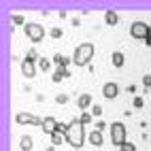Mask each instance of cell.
Wrapping results in <instances>:
<instances>
[{
    "label": "cell",
    "mask_w": 151,
    "mask_h": 151,
    "mask_svg": "<svg viewBox=\"0 0 151 151\" xmlns=\"http://www.w3.org/2000/svg\"><path fill=\"white\" fill-rule=\"evenodd\" d=\"M66 143L73 147V149L83 147V143H85V128H83V124H81V119H73V122L68 124Z\"/></svg>",
    "instance_id": "6da1fadb"
},
{
    "label": "cell",
    "mask_w": 151,
    "mask_h": 151,
    "mask_svg": "<svg viewBox=\"0 0 151 151\" xmlns=\"http://www.w3.org/2000/svg\"><path fill=\"white\" fill-rule=\"evenodd\" d=\"M94 45L92 43H83V45H79L75 49V55H73V64L75 66H87L89 62H92V58H94Z\"/></svg>",
    "instance_id": "7a4b0ae2"
},
{
    "label": "cell",
    "mask_w": 151,
    "mask_h": 151,
    "mask_svg": "<svg viewBox=\"0 0 151 151\" xmlns=\"http://www.w3.org/2000/svg\"><path fill=\"white\" fill-rule=\"evenodd\" d=\"M111 143L115 147H122L126 143V126L122 122H113L111 124Z\"/></svg>",
    "instance_id": "3957f363"
},
{
    "label": "cell",
    "mask_w": 151,
    "mask_h": 151,
    "mask_svg": "<svg viewBox=\"0 0 151 151\" xmlns=\"http://www.w3.org/2000/svg\"><path fill=\"white\" fill-rule=\"evenodd\" d=\"M130 34H132V38H136V41H147L151 36V30H149V26L145 22H132Z\"/></svg>",
    "instance_id": "277c9868"
},
{
    "label": "cell",
    "mask_w": 151,
    "mask_h": 151,
    "mask_svg": "<svg viewBox=\"0 0 151 151\" xmlns=\"http://www.w3.org/2000/svg\"><path fill=\"white\" fill-rule=\"evenodd\" d=\"M26 36L30 38L32 43H41L43 38H45V28L41 24H26Z\"/></svg>",
    "instance_id": "5b68a950"
},
{
    "label": "cell",
    "mask_w": 151,
    "mask_h": 151,
    "mask_svg": "<svg viewBox=\"0 0 151 151\" xmlns=\"http://www.w3.org/2000/svg\"><path fill=\"white\" fill-rule=\"evenodd\" d=\"M15 122L22 124V126H43V119H41V117L30 115V113H17Z\"/></svg>",
    "instance_id": "8992f818"
},
{
    "label": "cell",
    "mask_w": 151,
    "mask_h": 151,
    "mask_svg": "<svg viewBox=\"0 0 151 151\" xmlns=\"http://www.w3.org/2000/svg\"><path fill=\"white\" fill-rule=\"evenodd\" d=\"M22 75H24L26 79H32V77L36 75V62L24 58V60H22Z\"/></svg>",
    "instance_id": "52a82bcc"
},
{
    "label": "cell",
    "mask_w": 151,
    "mask_h": 151,
    "mask_svg": "<svg viewBox=\"0 0 151 151\" xmlns=\"http://www.w3.org/2000/svg\"><path fill=\"white\" fill-rule=\"evenodd\" d=\"M117 94H119V85H117V83H113V81L104 83V87H102V96H104L106 100L117 98Z\"/></svg>",
    "instance_id": "ba28073f"
},
{
    "label": "cell",
    "mask_w": 151,
    "mask_h": 151,
    "mask_svg": "<svg viewBox=\"0 0 151 151\" xmlns=\"http://www.w3.org/2000/svg\"><path fill=\"white\" fill-rule=\"evenodd\" d=\"M55 126H58V122H55L53 117H45L41 128H43V132H45V134H49V136H51V134L55 132Z\"/></svg>",
    "instance_id": "9c48e42d"
},
{
    "label": "cell",
    "mask_w": 151,
    "mask_h": 151,
    "mask_svg": "<svg viewBox=\"0 0 151 151\" xmlns=\"http://www.w3.org/2000/svg\"><path fill=\"white\" fill-rule=\"evenodd\" d=\"M77 104H79V109L85 113V111L89 109V104H92V96H89V94H81V96H79V100H77Z\"/></svg>",
    "instance_id": "30bf717a"
},
{
    "label": "cell",
    "mask_w": 151,
    "mask_h": 151,
    "mask_svg": "<svg viewBox=\"0 0 151 151\" xmlns=\"http://www.w3.org/2000/svg\"><path fill=\"white\" fill-rule=\"evenodd\" d=\"M19 147H22V151H30V149L34 147V140H32V136L24 134L22 138H19Z\"/></svg>",
    "instance_id": "8fae6325"
},
{
    "label": "cell",
    "mask_w": 151,
    "mask_h": 151,
    "mask_svg": "<svg viewBox=\"0 0 151 151\" xmlns=\"http://www.w3.org/2000/svg\"><path fill=\"white\" fill-rule=\"evenodd\" d=\"M89 143H92L94 147H100V145L104 143V138H102V132H98V130L89 132Z\"/></svg>",
    "instance_id": "7c38bea8"
},
{
    "label": "cell",
    "mask_w": 151,
    "mask_h": 151,
    "mask_svg": "<svg viewBox=\"0 0 151 151\" xmlns=\"http://www.w3.org/2000/svg\"><path fill=\"white\" fill-rule=\"evenodd\" d=\"M111 60H113V66H115V68H122V66H124V62H126V55H124L122 51H113Z\"/></svg>",
    "instance_id": "4fadbf2b"
},
{
    "label": "cell",
    "mask_w": 151,
    "mask_h": 151,
    "mask_svg": "<svg viewBox=\"0 0 151 151\" xmlns=\"http://www.w3.org/2000/svg\"><path fill=\"white\" fill-rule=\"evenodd\" d=\"M53 62H55V66H68L70 62H73V58L62 55V53H55V55H53Z\"/></svg>",
    "instance_id": "5bb4252c"
},
{
    "label": "cell",
    "mask_w": 151,
    "mask_h": 151,
    "mask_svg": "<svg viewBox=\"0 0 151 151\" xmlns=\"http://www.w3.org/2000/svg\"><path fill=\"white\" fill-rule=\"evenodd\" d=\"M104 22H106V26H117L119 15H117L115 11H106V13H104Z\"/></svg>",
    "instance_id": "9a60e30c"
},
{
    "label": "cell",
    "mask_w": 151,
    "mask_h": 151,
    "mask_svg": "<svg viewBox=\"0 0 151 151\" xmlns=\"http://www.w3.org/2000/svg\"><path fill=\"white\" fill-rule=\"evenodd\" d=\"M62 143H66V134L64 132H53L51 134V145L58 147V145H62Z\"/></svg>",
    "instance_id": "2e32d148"
},
{
    "label": "cell",
    "mask_w": 151,
    "mask_h": 151,
    "mask_svg": "<svg viewBox=\"0 0 151 151\" xmlns=\"http://www.w3.org/2000/svg\"><path fill=\"white\" fill-rule=\"evenodd\" d=\"M38 68H41V70H45V73H47V70L51 68V62H49L47 58H41V60H38Z\"/></svg>",
    "instance_id": "e0dca14e"
},
{
    "label": "cell",
    "mask_w": 151,
    "mask_h": 151,
    "mask_svg": "<svg viewBox=\"0 0 151 151\" xmlns=\"http://www.w3.org/2000/svg\"><path fill=\"white\" fill-rule=\"evenodd\" d=\"M11 22H13L15 26H24L26 19H24V15H11ZM24 28H26V26H24Z\"/></svg>",
    "instance_id": "ac0fdd59"
},
{
    "label": "cell",
    "mask_w": 151,
    "mask_h": 151,
    "mask_svg": "<svg viewBox=\"0 0 151 151\" xmlns=\"http://www.w3.org/2000/svg\"><path fill=\"white\" fill-rule=\"evenodd\" d=\"M119 149H122V151H136V145H134V143H130V140H126V143L119 147Z\"/></svg>",
    "instance_id": "d6986e66"
},
{
    "label": "cell",
    "mask_w": 151,
    "mask_h": 151,
    "mask_svg": "<svg viewBox=\"0 0 151 151\" xmlns=\"http://www.w3.org/2000/svg\"><path fill=\"white\" fill-rule=\"evenodd\" d=\"M79 119H81V124H83V126H85V124H92V113H89V111H85V113L79 117Z\"/></svg>",
    "instance_id": "ffe728a7"
},
{
    "label": "cell",
    "mask_w": 151,
    "mask_h": 151,
    "mask_svg": "<svg viewBox=\"0 0 151 151\" xmlns=\"http://www.w3.org/2000/svg\"><path fill=\"white\" fill-rule=\"evenodd\" d=\"M55 73H58V75H62L64 79L70 77V73H68V68H66V66H55Z\"/></svg>",
    "instance_id": "44dd1931"
},
{
    "label": "cell",
    "mask_w": 151,
    "mask_h": 151,
    "mask_svg": "<svg viewBox=\"0 0 151 151\" xmlns=\"http://www.w3.org/2000/svg\"><path fill=\"white\" fill-rule=\"evenodd\" d=\"M28 60H32V62H36V60H41V58H38V53L34 51V49H30V51H28V55H26Z\"/></svg>",
    "instance_id": "7402d4cb"
},
{
    "label": "cell",
    "mask_w": 151,
    "mask_h": 151,
    "mask_svg": "<svg viewBox=\"0 0 151 151\" xmlns=\"http://www.w3.org/2000/svg\"><path fill=\"white\" fill-rule=\"evenodd\" d=\"M55 100H58L60 104H66V102H68V96H66V94H58V98H55Z\"/></svg>",
    "instance_id": "603a6c76"
},
{
    "label": "cell",
    "mask_w": 151,
    "mask_h": 151,
    "mask_svg": "<svg viewBox=\"0 0 151 151\" xmlns=\"http://www.w3.org/2000/svg\"><path fill=\"white\" fill-rule=\"evenodd\" d=\"M92 115H96V117H98V115H102V106L94 104V106H92Z\"/></svg>",
    "instance_id": "cb8c5ba5"
},
{
    "label": "cell",
    "mask_w": 151,
    "mask_h": 151,
    "mask_svg": "<svg viewBox=\"0 0 151 151\" xmlns=\"http://www.w3.org/2000/svg\"><path fill=\"white\" fill-rule=\"evenodd\" d=\"M134 106H136V109H143V106H145L143 98H138V96H136V98H134Z\"/></svg>",
    "instance_id": "d4e9b609"
},
{
    "label": "cell",
    "mask_w": 151,
    "mask_h": 151,
    "mask_svg": "<svg viewBox=\"0 0 151 151\" xmlns=\"http://www.w3.org/2000/svg\"><path fill=\"white\" fill-rule=\"evenodd\" d=\"M60 36H62V30H60V28H53V30H51V38H60Z\"/></svg>",
    "instance_id": "484cf974"
},
{
    "label": "cell",
    "mask_w": 151,
    "mask_h": 151,
    "mask_svg": "<svg viewBox=\"0 0 151 151\" xmlns=\"http://www.w3.org/2000/svg\"><path fill=\"white\" fill-rule=\"evenodd\" d=\"M143 85L145 87H151V75H145L143 77Z\"/></svg>",
    "instance_id": "4316f807"
},
{
    "label": "cell",
    "mask_w": 151,
    "mask_h": 151,
    "mask_svg": "<svg viewBox=\"0 0 151 151\" xmlns=\"http://www.w3.org/2000/svg\"><path fill=\"white\" fill-rule=\"evenodd\" d=\"M104 128H106V124H104V122H98V124H96V130H98V132H102Z\"/></svg>",
    "instance_id": "83f0119b"
},
{
    "label": "cell",
    "mask_w": 151,
    "mask_h": 151,
    "mask_svg": "<svg viewBox=\"0 0 151 151\" xmlns=\"http://www.w3.org/2000/svg\"><path fill=\"white\" fill-rule=\"evenodd\" d=\"M145 43H147V47H151V36L147 38V41H145Z\"/></svg>",
    "instance_id": "f1b7e54d"
},
{
    "label": "cell",
    "mask_w": 151,
    "mask_h": 151,
    "mask_svg": "<svg viewBox=\"0 0 151 151\" xmlns=\"http://www.w3.org/2000/svg\"><path fill=\"white\" fill-rule=\"evenodd\" d=\"M47 151H55V147H49V149H47Z\"/></svg>",
    "instance_id": "f546056e"
}]
</instances>
